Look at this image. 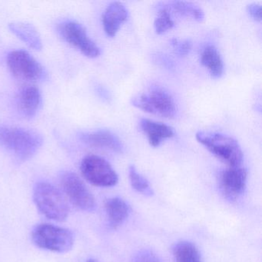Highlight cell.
<instances>
[{
    "label": "cell",
    "mask_w": 262,
    "mask_h": 262,
    "mask_svg": "<svg viewBox=\"0 0 262 262\" xmlns=\"http://www.w3.org/2000/svg\"><path fill=\"white\" fill-rule=\"evenodd\" d=\"M43 143L42 136L33 130L0 125V146L25 161L33 157Z\"/></svg>",
    "instance_id": "6da1fadb"
},
{
    "label": "cell",
    "mask_w": 262,
    "mask_h": 262,
    "mask_svg": "<svg viewBox=\"0 0 262 262\" xmlns=\"http://www.w3.org/2000/svg\"><path fill=\"white\" fill-rule=\"evenodd\" d=\"M33 199L38 210L47 219L62 222L67 220L70 208L62 192L49 182L36 184Z\"/></svg>",
    "instance_id": "7a4b0ae2"
},
{
    "label": "cell",
    "mask_w": 262,
    "mask_h": 262,
    "mask_svg": "<svg viewBox=\"0 0 262 262\" xmlns=\"http://www.w3.org/2000/svg\"><path fill=\"white\" fill-rule=\"evenodd\" d=\"M196 139L214 156L230 167H238L243 161V152L237 141L220 133L198 132Z\"/></svg>",
    "instance_id": "3957f363"
},
{
    "label": "cell",
    "mask_w": 262,
    "mask_h": 262,
    "mask_svg": "<svg viewBox=\"0 0 262 262\" xmlns=\"http://www.w3.org/2000/svg\"><path fill=\"white\" fill-rule=\"evenodd\" d=\"M132 103L139 110L166 119L174 118L177 110L172 96L159 85H153L144 93L136 95L132 99Z\"/></svg>",
    "instance_id": "277c9868"
},
{
    "label": "cell",
    "mask_w": 262,
    "mask_h": 262,
    "mask_svg": "<svg viewBox=\"0 0 262 262\" xmlns=\"http://www.w3.org/2000/svg\"><path fill=\"white\" fill-rule=\"evenodd\" d=\"M32 239L36 246L54 252L70 251L74 245L71 231L50 224H40L33 229Z\"/></svg>",
    "instance_id": "5b68a950"
},
{
    "label": "cell",
    "mask_w": 262,
    "mask_h": 262,
    "mask_svg": "<svg viewBox=\"0 0 262 262\" xmlns=\"http://www.w3.org/2000/svg\"><path fill=\"white\" fill-rule=\"evenodd\" d=\"M7 65L12 74L20 80L39 82L47 78L44 67L25 50H14L9 53Z\"/></svg>",
    "instance_id": "8992f818"
},
{
    "label": "cell",
    "mask_w": 262,
    "mask_h": 262,
    "mask_svg": "<svg viewBox=\"0 0 262 262\" xmlns=\"http://www.w3.org/2000/svg\"><path fill=\"white\" fill-rule=\"evenodd\" d=\"M81 171L83 177L95 186L113 187L119 181L112 165L105 159L94 155L82 159Z\"/></svg>",
    "instance_id": "52a82bcc"
},
{
    "label": "cell",
    "mask_w": 262,
    "mask_h": 262,
    "mask_svg": "<svg viewBox=\"0 0 262 262\" xmlns=\"http://www.w3.org/2000/svg\"><path fill=\"white\" fill-rule=\"evenodd\" d=\"M60 184L66 195L76 208L85 211L95 209L94 196L77 174L71 171L62 173Z\"/></svg>",
    "instance_id": "ba28073f"
},
{
    "label": "cell",
    "mask_w": 262,
    "mask_h": 262,
    "mask_svg": "<svg viewBox=\"0 0 262 262\" xmlns=\"http://www.w3.org/2000/svg\"><path fill=\"white\" fill-rule=\"evenodd\" d=\"M59 34L66 42L79 50L89 58H96L100 55V50L89 37L83 26L74 21H66L59 26Z\"/></svg>",
    "instance_id": "9c48e42d"
},
{
    "label": "cell",
    "mask_w": 262,
    "mask_h": 262,
    "mask_svg": "<svg viewBox=\"0 0 262 262\" xmlns=\"http://www.w3.org/2000/svg\"><path fill=\"white\" fill-rule=\"evenodd\" d=\"M248 172L242 167H230L221 173L220 186L225 197L235 200L246 188Z\"/></svg>",
    "instance_id": "30bf717a"
},
{
    "label": "cell",
    "mask_w": 262,
    "mask_h": 262,
    "mask_svg": "<svg viewBox=\"0 0 262 262\" xmlns=\"http://www.w3.org/2000/svg\"><path fill=\"white\" fill-rule=\"evenodd\" d=\"M79 139L85 145L95 148H104L117 152H121L123 149V145L119 138L108 130L82 133L79 134Z\"/></svg>",
    "instance_id": "8fae6325"
},
{
    "label": "cell",
    "mask_w": 262,
    "mask_h": 262,
    "mask_svg": "<svg viewBox=\"0 0 262 262\" xmlns=\"http://www.w3.org/2000/svg\"><path fill=\"white\" fill-rule=\"evenodd\" d=\"M128 19V11L123 4L119 2L110 4L102 17L104 31L107 36L114 37L121 26Z\"/></svg>",
    "instance_id": "7c38bea8"
},
{
    "label": "cell",
    "mask_w": 262,
    "mask_h": 262,
    "mask_svg": "<svg viewBox=\"0 0 262 262\" xmlns=\"http://www.w3.org/2000/svg\"><path fill=\"white\" fill-rule=\"evenodd\" d=\"M42 104V95L39 89L29 86L20 92L18 98V108L24 117L32 119L37 114Z\"/></svg>",
    "instance_id": "4fadbf2b"
},
{
    "label": "cell",
    "mask_w": 262,
    "mask_h": 262,
    "mask_svg": "<svg viewBox=\"0 0 262 262\" xmlns=\"http://www.w3.org/2000/svg\"><path fill=\"white\" fill-rule=\"evenodd\" d=\"M140 127L152 147L159 146L162 141L172 138L174 135V129L169 125L150 119H141Z\"/></svg>",
    "instance_id": "5bb4252c"
},
{
    "label": "cell",
    "mask_w": 262,
    "mask_h": 262,
    "mask_svg": "<svg viewBox=\"0 0 262 262\" xmlns=\"http://www.w3.org/2000/svg\"><path fill=\"white\" fill-rule=\"evenodd\" d=\"M9 29L30 48L35 50H42V42L39 33L31 24L22 22L12 23L9 25Z\"/></svg>",
    "instance_id": "9a60e30c"
},
{
    "label": "cell",
    "mask_w": 262,
    "mask_h": 262,
    "mask_svg": "<svg viewBox=\"0 0 262 262\" xmlns=\"http://www.w3.org/2000/svg\"><path fill=\"white\" fill-rule=\"evenodd\" d=\"M105 210L110 225L113 228L122 225L129 214V207L121 198H112L105 203Z\"/></svg>",
    "instance_id": "2e32d148"
},
{
    "label": "cell",
    "mask_w": 262,
    "mask_h": 262,
    "mask_svg": "<svg viewBox=\"0 0 262 262\" xmlns=\"http://www.w3.org/2000/svg\"><path fill=\"white\" fill-rule=\"evenodd\" d=\"M201 62L206 67L214 79L220 78L223 74L224 64L219 50L214 46H207L202 53Z\"/></svg>",
    "instance_id": "e0dca14e"
},
{
    "label": "cell",
    "mask_w": 262,
    "mask_h": 262,
    "mask_svg": "<svg viewBox=\"0 0 262 262\" xmlns=\"http://www.w3.org/2000/svg\"><path fill=\"white\" fill-rule=\"evenodd\" d=\"M176 262H203L197 247L189 242H179L173 248Z\"/></svg>",
    "instance_id": "ac0fdd59"
},
{
    "label": "cell",
    "mask_w": 262,
    "mask_h": 262,
    "mask_svg": "<svg viewBox=\"0 0 262 262\" xmlns=\"http://www.w3.org/2000/svg\"><path fill=\"white\" fill-rule=\"evenodd\" d=\"M170 6L173 10L182 16L192 18L198 22H202L205 19L203 10L192 3L174 1L170 3Z\"/></svg>",
    "instance_id": "d6986e66"
},
{
    "label": "cell",
    "mask_w": 262,
    "mask_h": 262,
    "mask_svg": "<svg viewBox=\"0 0 262 262\" xmlns=\"http://www.w3.org/2000/svg\"><path fill=\"white\" fill-rule=\"evenodd\" d=\"M128 174H129L130 183L136 191L142 193V194H146V195L152 194V191L150 188L148 180L142 174H139L133 165L130 166Z\"/></svg>",
    "instance_id": "ffe728a7"
},
{
    "label": "cell",
    "mask_w": 262,
    "mask_h": 262,
    "mask_svg": "<svg viewBox=\"0 0 262 262\" xmlns=\"http://www.w3.org/2000/svg\"><path fill=\"white\" fill-rule=\"evenodd\" d=\"M174 27V22L166 8H162L159 11L158 17L155 20V28L157 34H163Z\"/></svg>",
    "instance_id": "44dd1931"
},
{
    "label": "cell",
    "mask_w": 262,
    "mask_h": 262,
    "mask_svg": "<svg viewBox=\"0 0 262 262\" xmlns=\"http://www.w3.org/2000/svg\"><path fill=\"white\" fill-rule=\"evenodd\" d=\"M133 262H161L159 257L150 251H142L135 257Z\"/></svg>",
    "instance_id": "7402d4cb"
},
{
    "label": "cell",
    "mask_w": 262,
    "mask_h": 262,
    "mask_svg": "<svg viewBox=\"0 0 262 262\" xmlns=\"http://www.w3.org/2000/svg\"><path fill=\"white\" fill-rule=\"evenodd\" d=\"M247 12L254 20L261 21L262 7L258 4H251L247 7Z\"/></svg>",
    "instance_id": "603a6c76"
},
{
    "label": "cell",
    "mask_w": 262,
    "mask_h": 262,
    "mask_svg": "<svg viewBox=\"0 0 262 262\" xmlns=\"http://www.w3.org/2000/svg\"><path fill=\"white\" fill-rule=\"evenodd\" d=\"M173 46L176 49L177 53L181 56H185L189 53L191 48V42L190 41L186 40L185 42H179L176 39L173 40Z\"/></svg>",
    "instance_id": "cb8c5ba5"
}]
</instances>
